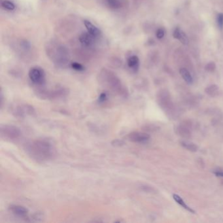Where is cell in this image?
Wrapping results in <instances>:
<instances>
[{"instance_id":"ba28073f","label":"cell","mask_w":223,"mask_h":223,"mask_svg":"<svg viewBox=\"0 0 223 223\" xmlns=\"http://www.w3.org/2000/svg\"><path fill=\"white\" fill-rule=\"evenodd\" d=\"M173 36L175 39H178L182 44L185 45L189 44V39H188L187 36L183 30H181L179 28H176L173 30Z\"/></svg>"},{"instance_id":"7a4b0ae2","label":"cell","mask_w":223,"mask_h":223,"mask_svg":"<svg viewBox=\"0 0 223 223\" xmlns=\"http://www.w3.org/2000/svg\"><path fill=\"white\" fill-rule=\"evenodd\" d=\"M157 102L159 106L166 112L168 115L173 116L175 115V107L169 92L166 90L160 91L157 96Z\"/></svg>"},{"instance_id":"4fadbf2b","label":"cell","mask_w":223,"mask_h":223,"mask_svg":"<svg viewBox=\"0 0 223 223\" xmlns=\"http://www.w3.org/2000/svg\"><path fill=\"white\" fill-rule=\"evenodd\" d=\"M16 114L20 116H23L26 114H30L32 113V111H33V108L30 106H28V105H23V106H19L16 109Z\"/></svg>"},{"instance_id":"8992f818","label":"cell","mask_w":223,"mask_h":223,"mask_svg":"<svg viewBox=\"0 0 223 223\" xmlns=\"http://www.w3.org/2000/svg\"><path fill=\"white\" fill-rule=\"evenodd\" d=\"M175 132L179 136L185 139L189 138L191 136L190 126H189L186 122L185 124H181L176 127Z\"/></svg>"},{"instance_id":"603a6c76","label":"cell","mask_w":223,"mask_h":223,"mask_svg":"<svg viewBox=\"0 0 223 223\" xmlns=\"http://www.w3.org/2000/svg\"><path fill=\"white\" fill-rule=\"evenodd\" d=\"M20 46L22 49H24L25 50H28L30 49L31 47V45L30 43V42H28V41L26 40H22L20 42Z\"/></svg>"},{"instance_id":"44dd1931","label":"cell","mask_w":223,"mask_h":223,"mask_svg":"<svg viewBox=\"0 0 223 223\" xmlns=\"http://www.w3.org/2000/svg\"><path fill=\"white\" fill-rule=\"evenodd\" d=\"M216 22L221 30L223 29V13H219L216 16Z\"/></svg>"},{"instance_id":"5b68a950","label":"cell","mask_w":223,"mask_h":223,"mask_svg":"<svg viewBox=\"0 0 223 223\" xmlns=\"http://www.w3.org/2000/svg\"><path fill=\"white\" fill-rule=\"evenodd\" d=\"M128 139L137 143H145L150 139L149 134L145 132H133L128 134Z\"/></svg>"},{"instance_id":"cb8c5ba5","label":"cell","mask_w":223,"mask_h":223,"mask_svg":"<svg viewBox=\"0 0 223 223\" xmlns=\"http://www.w3.org/2000/svg\"><path fill=\"white\" fill-rule=\"evenodd\" d=\"M107 93L105 92H103V93H101L100 95L98 97V102H100V103H103L104 102H105L107 99Z\"/></svg>"},{"instance_id":"d6986e66","label":"cell","mask_w":223,"mask_h":223,"mask_svg":"<svg viewBox=\"0 0 223 223\" xmlns=\"http://www.w3.org/2000/svg\"><path fill=\"white\" fill-rule=\"evenodd\" d=\"M107 2L111 8L117 9L120 7V3L118 0H107Z\"/></svg>"},{"instance_id":"ac0fdd59","label":"cell","mask_w":223,"mask_h":223,"mask_svg":"<svg viewBox=\"0 0 223 223\" xmlns=\"http://www.w3.org/2000/svg\"><path fill=\"white\" fill-rule=\"evenodd\" d=\"M71 66L74 70L77 72H83L85 69V68L82 64L77 62H73Z\"/></svg>"},{"instance_id":"30bf717a","label":"cell","mask_w":223,"mask_h":223,"mask_svg":"<svg viewBox=\"0 0 223 223\" xmlns=\"http://www.w3.org/2000/svg\"><path fill=\"white\" fill-rule=\"evenodd\" d=\"M80 43L85 46H90L94 43V37H93L89 32L83 33L79 37Z\"/></svg>"},{"instance_id":"5bb4252c","label":"cell","mask_w":223,"mask_h":223,"mask_svg":"<svg viewBox=\"0 0 223 223\" xmlns=\"http://www.w3.org/2000/svg\"><path fill=\"white\" fill-rule=\"evenodd\" d=\"M205 92L211 97H215L219 94V86L216 85H210L205 89Z\"/></svg>"},{"instance_id":"52a82bcc","label":"cell","mask_w":223,"mask_h":223,"mask_svg":"<svg viewBox=\"0 0 223 223\" xmlns=\"http://www.w3.org/2000/svg\"><path fill=\"white\" fill-rule=\"evenodd\" d=\"M9 209L13 214L21 217L26 216L29 213L26 208L20 205H11Z\"/></svg>"},{"instance_id":"2e32d148","label":"cell","mask_w":223,"mask_h":223,"mask_svg":"<svg viewBox=\"0 0 223 223\" xmlns=\"http://www.w3.org/2000/svg\"><path fill=\"white\" fill-rule=\"evenodd\" d=\"M181 144L184 148L191 152H196L198 149V146L195 143H194L192 142H187V141H183V142H181Z\"/></svg>"},{"instance_id":"7402d4cb","label":"cell","mask_w":223,"mask_h":223,"mask_svg":"<svg viewBox=\"0 0 223 223\" xmlns=\"http://www.w3.org/2000/svg\"><path fill=\"white\" fill-rule=\"evenodd\" d=\"M156 36L158 39H162L164 37V36H165V30H164V29L162 28H158L156 32Z\"/></svg>"},{"instance_id":"277c9868","label":"cell","mask_w":223,"mask_h":223,"mask_svg":"<svg viewBox=\"0 0 223 223\" xmlns=\"http://www.w3.org/2000/svg\"><path fill=\"white\" fill-rule=\"evenodd\" d=\"M30 79L36 85H43L45 82V73L44 70L39 67H34L29 71Z\"/></svg>"},{"instance_id":"9a60e30c","label":"cell","mask_w":223,"mask_h":223,"mask_svg":"<svg viewBox=\"0 0 223 223\" xmlns=\"http://www.w3.org/2000/svg\"><path fill=\"white\" fill-rule=\"evenodd\" d=\"M173 198L174 199V200L177 202L178 204H179L180 205H181L182 207H183V208H185V209L188 210L189 211H190V212L192 213H195V211H194L191 208H190L189 206H188V205L185 203V202H184V200L183 199H182L179 195H173Z\"/></svg>"},{"instance_id":"d4e9b609","label":"cell","mask_w":223,"mask_h":223,"mask_svg":"<svg viewBox=\"0 0 223 223\" xmlns=\"http://www.w3.org/2000/svg\"><path fill=\"white\" fill-rule=\"evenodd\" d=\"M123 144H124V142H123V141L122 140H120V139H115L113 142H112V145L113 146H122Z\"/></svg>"},{"instance_id":"ffe728a7","label":"cell","mask_w":223,"mask_h":223,"mask_svg":"<svg viewBox=\"0 0 223 223\" xmlns=\"http://www.w3.org/2000/svg\"><path fill=\"white\" fill-rule=\"evenodd\" d=\"M215 68H216V65L213 62H209L208 63L206 64V66H205V69L209 72H214Z\"/></svg>"},{"instance_id":"6da1fadb","label":"cell","mask_w":223,"mask_h":223,"mask_svg":"<svg viewBox=\"0 0 223 223\" xmlns=\"http://www.w3.org/2000/svg\"><path fill=\"white\" fill-rule=\"evenodd\" d=\"M27 152L34 160L46 161L54 155V147L52 145L45 139H38L32 142L27 145Z\"/></svg>"},{"instance_id":"9c48e42d","label":"cell","mask_w":223,"mask_h":223,"mask_svg":"<svg viewBox=\"0 0 223 223\" xmlns=\"http://www.w3.org/2000/svg\"><path fill=\"white\" fill-rule=\"evenodd\" d=\"M84 24L86 28L87 32L92 35L93 37H98L100 36L101 31L96 26L94 25L91 22L85 20H84Z\"/></svg>"},{"instance_id":"484cf974","label":"cell","mask_w":223,"mask_h":223,"mask_svg":"<svg viewBox=\"0 0 223 223\" xmlns=\"http://www.w3.org/2000/svg\"><path fill=\"white\" fill-rule=\"evenodd\" d=\"M214 174L217 177H223V172L222 171H215L214 172Z\"/></svg>"},{"instance_id":"3957f363","label":"cell","mask_w":223,"mask_h":223,"mask_svg":"<svg viewBox=\"0 0 223 223\" xmlns=\"http://www.w3.org/2000/svg\"><path fill=\"white\" fill-rule=\"evenodd\" d=\"M0 134L2 138L15 140L21 136V131L19 128L14 125H2L0 126Z\"/></svg>"},{"instance_id":"8fae6325","label":"cell","mask_w":223,"mask_h":223,"mask_svg":"<svg viewBox=\"0 0 223 223\" xmlns=\"http://www.w3.org/2000/svg\"><path fill=\"white\" fill-rule=\"evenodd\" d=\"M127 63L128 67L130 69L133 70L134 72L138 71L139 67V59L137 56L133 55L129 57L127 60Z\"/></svg>"},{"instance_id":"7c38bea8","label":"cell","mask_w":223,"mask_h":223,"mask_svg":"<svg viewBox=\"0 0 223 223\" xmlns=\"http://www.w3.org/2000/svg\"><path fill=\"white\" fill-rule=\"evenodd\" d=\"M179 73L183 77L184 81L186 82L187 84L192 85L193 83V78L190 73L188 71L186 68H181L179 70Z\"/></svg>"},{"instance_id":"e0dca14e","label":"cell","mask_w":223,"mask_h":223,"mask_svg":"<svg viewBox=\"0 0 223 223\" xmlns=\"http://www.w3.org/2000/svg\"><path fill=\"white\" fill-rule=\"evenodd\" d=\"M1 5L4 9L9 11H13L15 9V4L8 0H3L2 2Z\"/></svg>"}]
</instances>
